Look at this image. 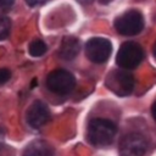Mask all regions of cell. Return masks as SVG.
<instances>
[{"label": "cell", "instance_id": "6da1fadb", "mask_svg": "<svg viewBox=\"0 0 156 156\" xmlns=\"http://www.w3.org/2000/svg\"><path fill=\"white\" fill-rule=\"evenodd\" d=\"M117 132L116 124L105 118H95L88 126V139L95 146H106L112 143Z\"/></svg>", "mask_w": 156, "mask_h": 156}, {"label": "cell", "instance_id": "7a4b0ae2", "mask_svg": "<svg viewBox=\"0 0 156 156\" xmlns=\"http://www.w3.org/2000/svg\"><path fill=\"white\" fill-rule=\"evenodd\" d=\"M106 87L118 96H127L134 89V78L127 71L116 69L107 76Z\"/></svg>", "mask_w": 156, "mask_h": 156}, {"label": "cell", "instance_id": "3957f363", "mask_svg": "<svg viewBox=\"0 0 156 156\" xmlns=\"http://www.w3.org/2000/svg\"><path fill=\"white\" fill-rule=\"evenodd\" d=\"M143 57H144V51L141 46L136 43L127 41L121 45L117 52L116 62L119 67L124 69H132L135 68L143 61Z\"/></svg>", "mask_w": 156, "mask_h": 156}, {"label": "cell", "instance_id": "277c9868", "mask_svg": "<svg viewBox=\"0 0 156 156\" xmlns=\"http://www.w3.org/2000/svg\"><path fill=\"white\" fill-rule=\"evenodd\" d=\"M115 28L122 35H135L144 28V18L136 10H129L116 18Z\"/></svg>", "mask_w": 156, "mask_h": 156}, {"label": "cell", "instance_id": "5b68a950", "mask_svg": "<svg viewBox=\"0 0 156 156\" xmlns=\"http://www.w3.org/2000/svg\"><path fill=\"white\" fill-rule=\"evenodd\" d=\"M46 85L52 93L65 95L73 90L76 85V80H74V77L68 71L55 69L48 76Z\"/></svg>", "mask_w": 156, "mask_h": 156}, {"label": "cell", "instance_id": "8992f818", "mask_svg": "<svg viewBox=\"0 0 156 156\" xmlns=\"http://www.w3.org/2000/svg\"><path fill=\"white\" fill-rule=\"evenodd\" d=\"M112 45L105 38H91L85 44V54L88 58L95 63L106 62L111 55Z\"/></svg>", "mask_w": 156, "mask_h": 156}, {"label": "cell", "instance_id": "52a82bcc", "mask_svg": "<svg viewBox=\"0 0 156 156\" xmlns=\"http://www.w3.org/2000/svg\"><path fill=\"white\" fill-rule=\"evenodd\" d=\"M147 147V143L141 134L129 133L124 135L119 144L121 156H144Z\"/></svg>", "mask_w": 156, "mask_h": 156}, {"label": "cell", "instance_id": "ba28073f", "mask_svg": "<svg viewBox=\"0 0 156 156\" xmlns=\"http://www.w3.org/2000/svg\"><path fill=\"white\" fill-rule=\"evenodd\" d=\"M26 119L32 128L38 129L48 123V121L50 119V111L44 102L34 101L27 111Z\"/></svg>", "mask_w": 156, "mask_h": 156}, {"label": "cell", "instance_id": "9c48e42d", "mask_svg": "<svg viewBox=\"0 0 156 156\" xmlns=\"http://www.w3.org/2000/svg\"><path fill=\"white\" fill-rule=\"evenodd\" d=\"M80 50L79 40L74 37H66L63 38L61 46H60V56L63 60H73Z\"/></svg>", "mask_w": 156, "mask_h": 156}, {"label": "cell", "instance_id": "30bf717a", "mask_svg": "<svg viewBox=\"0 0 156 156\" xmlns=\"http://www.w3.org/2000/svg\"><path fill=\"white\" fill-rule=\"evenodd\" d=\"M23 156H54V150L46 141L34 140L27 145Z\"/></svg>", "mask_w": 156, "mask_h": 156}, {"label": "cell", "instance_id": "8fae6325", "mask_svg": "<svg viewBox=\"0 0 156 156\" xmlns=\"http://www.w3.org/2000/svg\"><path fill=\"white\" fill-rule=\"evenodd\" d=\"M45 51H46V44L43 40L37 39V40L32 41L29 45V54L34 57H39V56L44 55Z\"/></svg>", "mask_w": 156, "mask_h": 156}, {"label": "cell", "instance_id": "7c38bea8", "mask_svg": "<svg viewBox=\"0 0 156 156\" xmlns=\"http://www.w3.org/2000/svg\"><path fill=\"white\" fill-rule=\"evenodd\" d=\"M10 28H11L10 20L7 17H5V16H0V40L5 39L9 35Z\"/></svg>", "mask_w": 156, "mask_h": 156}, {"label": "cell", "instance_id": "4fadbf2b", "mask_svg": "<svg viewBox=\"0 0 156 156\" xmlns=\"http://www.w3.org/2000/svg\"><path fill=\"white\" fill-rule=\"evenodd\" d=\"M11 78V72L7 68H0V84L6 83Z\"/></svg>", "mask_w": 156, "mask_h": 156}, {"label": "cell", "instance_id": "5bb4252c", "mask_svg": "<svg viewBox=\"0 0 156 156\" xmlns=\"http://www.w3.org/2000/svg\"><path fill=\"white\" fill-rule=\"evenodd\" d=\"M15 4V0H0V10L9 11Z\"/></svg>", "mask_w": 156, "mask_h": 156}, {"label": "cell", "instance_id": "9a60e30c", "mask_svg": "<svg viewBox=\"0 0 156 156\" xmlns=\"http://www.w3.org/2000/svg\"><path fill=\"white\" fill-rule=\"evenodd\" d=\"M26 1H27V4L29 6H38V5L43 4L45 0H26Z\"/></svg>", "mask_w": 156, "mask_h": 156}, {"label": "cell", "instance_id": "2e32d148", "mask_svg": "<svg viewBox=\"0 0 156 156\" xmlns=\"http://www.w3.org/2000/svg\"><path fill=\"white\" fill-rule=\"evenodd\" d=\"M4 139H5V133H4V130L0 128V147H1L2 144H4Z\"/></svg>", "mask_w": 156, "mask_h": 156}, {"label": "cell", "instance_id": "e0dca14e", "mask_svg": "<svg viewBox=\"0 0 156 156\" xmlns=\"http://www.w3.org/2000/svg\"><path fill=\"white\" fill-rule=\"evenodd\" d=\"M151 112H152V116H154V118H155V121H156V102H155V104L152 105Z\"/></svg>", "mask_w": 156, "mask_h": 156}, {"label": "cell", "instance_id": "ac0fdd59", "mask_svg": "<svg viewBox=\"0 0 156 156\" xmlns=\"http://www.w3.org/2000/svg\"><path fill=\"white\" fill-rule=\"evenodd\" d=\"M112 0H100V2L101 4H108V2H111Z\"/></svg>", "mask_w": 156, "mask_h": 156}, {"label": "cell", "instance_id": "d6986e66", "mask_svg": "<svg viewBox=\"0 0 156 156\" xmlns=\"http://www.w3.org/2000/svg\"><path fill=\"white\" fill-rule=\"evenodd\" d=\"M154 54H155V57H156V45H155V50H154Z\"/></svg>", "mask_w": 156, "mask_h": 156}]
</instances>
